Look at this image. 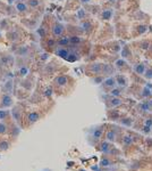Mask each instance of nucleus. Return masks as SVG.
<instances>
[{"instance_id": "35", "label": "nucleus", "mask_w": 152, "mask_h": 171, "mask_svg": "<svg viewBox=\"0 0 152 171\" xmlns=\"http://www.w3.org/2000/svg\"><path fill=\"white\" fill-rule=\"evenodd\" d=\"M11 131H13V137H17L18 134H19V129H18V127H16V126L11 128Z\"/></svg>"}, {"instance_id": "2", "label": "nucleus", "mask_w": 152, "mask_h": 171, "mask_svg": "<svg viewBox=\"0 0 152 171\" xmlns=\"http://www.w3.org/2000/svg\"><path fill=\"white\" fill-rule=\"evenodd\" d=\"M51 33H52L54 38H59L61 35H64V33H65V25L59 23V22H55L52 24V27H51Z\"/></svg>"}, {"instance_id": "33", "label": "nucleus", "mask_w": 152, "mask_h": 171, "mask_svg": "<svg viewBox=\"0 0 152 171\" xmlns=\"http://www.w3.org/2000/svg\"><path fill=\"white\" fill-rule=\"evenodd\" d=\"M147 79H149V80H151L152 79V69L151 67H149V69H145V72H144V74H143Z\"/></svg>"}, {"instance_id": "14", "label": "nucleus", "mask_w": 152, "mask_h": 171, "mask_svg": "<svg viewBox=\"0 0 152 171\" xmlns=\"http://www.w3.org/2000/svg\"><path fill=\"white\" fill-rule=\"evenodd\" d=\"M0 63L5 66H10L11 64H14V58L10 55H2L0 57Z\"/></svg>"}, {"instance_id": "10", "label": "nucleus", "mask_w": 152, "mask_h": 171, "mask_svg": "<svg viewBox=\"0 0 152 171\" xmlns=\"http://www.w3.org/2000/svg\"><path fill=\"white\" fill-rule=\"evenodd\" d=\"M54 83L57 87H65L68 83V77L67 75H58L55 80H54Z\"/></svg>"}, {"instance_id": "26", "label": "nucleus", "mask_w": 152, "mask_h": 171, "mask_svg": "<svg viewBox=\"0 0 152 171\" xmlns=\"http://www.w3.org/2000/svg\"><path fill=\"white\" fill-rule=\"evenodd\" d=\"M40 3H41V1H40V0H28L27 6H28V7H31V8H36V7H39V6H40Z\"/></svg>"}, {"instance_id": "22", "label": "nucleus", "mask_w": 152, "mask_h": 171, "mask_svg": "<svg viewBox=\"0 0 152 171\" xmlns=\"http://www.w3.org/2000/svg\"><path fill=\"white\" fill-rule=\"evenodd\" d=\"M120 124L124 126V127H131L133 124V119L127 116V118H122L120 120Z\"/></svg>"}, {"instance_id": "17", "label": "nucleus", "mask_w": 152, "mask_h": 171, "mask_svg": "<svg viewBox=\"0 0 152 171\" xmlns=\"http://www.w3.org/2000/svg\"><path fill=\"white\" fill-rule=\"evenodd\" d=\"M115 79H116V83L119 88H124L127 85V80L124 75H117Z\"/></svg>"}, {"instance_id": "37", "label": "nucleus", "mask_w": 152, "mask_h": 171, "mask_svg": "<svg viewBox=\"0 0 152 171\" xmlns=\"http://www.w3.org/2000/svg\"><path fill=\"white\" fill-rule=\"evenodd\" d=\"M44 95H46V96H51V95H52V89H51V88H48V89L46 90Z\"/></svg>"}, {"instance_id": "8", "label": "nucleus", "mask_w": 152, "mask_h": 171, "mask_svg": "<svg viewBox=\"0 0 152 171\" xmlns=\"http://www.w3.org/2000/svg\"><path fill=\"white\" fill-rule=\"evenodd\" d=\"M55 54H56L57 56L64 58V59H67L68 56H69V54H71V50H69L67 47H58V46H57V48L55 49Z\"/></svg>"}, {"instance_id": "31", "label": "nucleus", "mask_w": 152, "mask_h": 171, "mask_svg": "<svg viewBox=\"0 0 152 171\" xmlns=\"http://www.w3.org/2000/svg\"><path fill=\"white\" fill-rule=\"evenodd\" d=\"M151 95H152V91L150 89H148V88H144V89H143V91H142V97H143V98H149Z\"/></svg>"}, {"instance_id": "42", "label": "nucleus", "mask_w": 152, "mask_h": 171, "mask_svg": "<svg viewBox=\"0 0 152 171\" xmlns=\"http://www.w3.org/2000/svg\"><path fill=\"white\" fill-rule=\"evenodd\" d=\"M16 1H20V0H16Z\"/></svg>"}, {"instance_id": "15", "label": "nucleus", "mask_w": 152, "mask_h": 171, "mask_svg": "<svg viewBox=\"0 0 152 171\" xmlns=\"http://www.w3.org/2000/svg\"><path fill=\"white\" fill-rule=\"evenodd\" d=\"M27 9H28V6H27V3H25L24 1H17V2H16V10H17L19 14L26 13Z\"/></svg>"}, {"instance_id": "5", "label": "nucleus", "mask_w": 152, "mask_h": 171, "mask_svg": "<svg viewBox=\"0 0 152 171\" xmlns=\"http://www.w3.org/2000/svg\"><path fill=\"white\" fill-rule=\"evenodd\" d=\"M104 138L109 143L117 142L118 140V132H117L116 127H112V129H108L107 131H104Z\"/></svg>"}, {"instance_id": "23", "label": "nucleus", "mask_w": 152, "mask_h": 171, "mask_svg": "<svg viewBox=\"0 0 152 171\" xmlns=\"http://www.w3.org/2000/svg\"><path fill=\"white\" fill-rule=\"evenodd\" d=\"M82 41V39L77 35H72L69 37V42H71V46H75V45H78L79 42Z\"/></svg>"}, {"instance_id": "40", "label": "nucleus", "mask_w": 152, "mask_h": 171, "mask_svg": "<svg viewBox=\"0 0 152 171\" xmlns=\"http://www.w3.org/2000/svg\"><path fill=\"white\" fill-rule=\"evenodd\" d=\"M109 1H111V2H115V1H116V0H109Z\"/></svg>"}, {"instance_id": "12", "label": "nucleus", "mask_w": 152, "mask_h": 171, "mask_svg": "<svg viewBox=\"0 0 152 171\" xmlns=\"http://www.w3.org/2000/svg\"><path fill=\"white\" fill-rule=\"evenodd\" d=\"M114 164V161L111 159V155H107V154H103L101 160H100V166L101 167H110Z\"/></svg>"}, {"instance_id": "29", "label": "nucleus", "mask_w": 152, "mask_h": 171, "mask_svg": "<svg viewBox=\"0 0 152 171\" xmlns=\"http://www.w3.org/2000/svg\"><path fill=\"white\" fill-rule=\"evenodd\" d=\"M8 116H9V112H8V111H6V110H0V121L6 120Z\"/></svg>"}, {"instance_id": "3", "label": "nucleus", "mask_w": 152, "mask_h": 171, "mask_svg": "<svg viewBox=\"0 0 152 171\" xmlns=\"http://www.w3.org/2000/svg\"><path fill=\"white\" fill-rule=\"evenodd\" d=\"M119 142H120V144L125 148H127V147H131V146H133L135 144V137H133L132 134H125V135L122 136Z\"/></svg>"}, {"instance_id": "36", "label": "nucleus", "mask_w": 152, "mask_h": 171, "mask_svg": "<svg viewBox=\"0 0 152 171\" xmlns=\"http://www.w3.org/2000/svg\"><path fill=\"white\" fill-rule=\"evenodd\" d=\"M144 126L152 128V118H148V119L144 121Z\"/></svg>"}, {"instance_id": "38", "label": "nucleus", "mask_w": 152, "mask_h": 171, "mask_svg": "<svg viewBox=\"0 0 152 171\" xmlns=\"http://www.w3.org/2000/svg\"><path fill=\"white\" fill-rule=\"evenodd\" d=\"M49 56H48V54H42V56H41V59L42 61H44V59H47Z\"/></svg>"}, {"instance_id": "30", "label": "nucleus", "mask_w": 152, "mask_h": 171, "mask_svg": "<svg viewBox=\"0 0 152 171\" xmlns=\"http://www.w3.org/2000/svg\"><path fill=\"white\" fill-rule=\"evenodd\" d=\"M27 73H28V67H27L26 65L20 66V69H19V74H20L22 77H25Z\"/></svg>"}, {"instance_id": "34", "label": "nucleus", "mask_w": 152, "mask_h": 171, "mask_svg": "<svg viewBox=\"0 0 152 171\" xmlns=\"http://www.w3.org/2000/svg\"><path fill=\"white\" fill-rule=\"evenodd\" d=\"M116 66L120 69V67L126 66V63H125V61H124V59H118V61H116Z\"/></svg>"}, {"instance_id": "19", "label": "nucleus", "mask_w": 152, "mask_h": 171, "mask_svg": "<svg viewBox=\"0 0 152 171\" xmlns=\"http://www.w3.org/2000/svg\"><path fill=\"white\" fill-rule=\"evenodd\" d=\"M109 94H110V96H112V97H120V96L123 95V90H122V88H119V87H118V88L115 87V88L110 89Z\"/></svg>"}, {"instance_id": "16", "label": "nucleus", "mask_w": 152, "mask_h": 171, "mask_svg": "<svg viewBox=\"0 0 152 171\" xmlns=\"http://www.w3.org/2000/svg\"><path fill=\"white\" fill-rule=\"evenodd\" d=\"M18 56L20 57H25L30 54V46H22L17 49V53H16Z\"/></svg>"}, {"instance_id": "27", "label": "nucleus", "mask_w": 152, "mask_h": 171, "mask_svg": "<svg viewBox=\"0 0 152 171\" xmlns=\"http://www.w3.org/2000/svg\"><path fill=\"white\" fill-rule=\"evenodd\" d=\"M10 144L7 140H1L0 142V151H7L9 148Z\"/></svg>"}, {"instance_id": "21", "label": "nucleus", "mask_w": 152, "mask_h": 171, "mask_svg": "<svg viewBox=\"0 0 152 171\" xmlns=\"http://www.w3.org/2000/svg\"><path fill=\"white\" fill-rule=\"evenodd\" d=\"M139 108L141 110V112L147 113V112H149V111L151 110V105H150V103H149V102H144V103H141V104H140Z\"/></svg>"}, {"instance_id": "11", "label": "nucleus", "mask_w": 152, "mask_h": 171, "mask_svg": "<svg viewBox=\"0 0 152 171\" xmlns=\"http://www.w3.org/2000/svg\"><path fill=\"white\" fill-rule=\"evenodd\" d=\"M56 45H57L58 47H67V46H71L69 37H67V35H61V37H59V38L56 40Z\"/></svg>"}, {"instance_id": "1", "label": "nucleus", "mask_w": 152, "mask_h": 171, "mask_svg": "<svg viewBox=\"0 0 152 171\" xmlns=\"http://www.w3.org/2000/svg\"><path fill=\"white\" fill-rule=\"evenodd\" d=\"M104 136V126H96L91 130L90 138L94 142V144H99Z\"/></svg>"}, {"instance_id": "24", "label": "nucleus", "mask_w": 152, "mask_h": 171, "mask_svg": "<svg viewBox=\"0 0 152 171\" xmlns=\"http://www.w3.org/2000/svg\"><path fill=\"white\" fill-rule=\"evenodd\" d=\"M11 115H13V118H14L16 121H19V120H20V112H19V110H18L17 107H15V108L13 110Z\"/></svg>"}, {"instance_id": "7", "label": "nucleus", "mask_w": 152, "mask_h": 171, "mask_svg": "<svg viewBox=\"0 0 152 171\" xmlns=\"http://www.w3.org/2000/svg\"><path fill=\"white\" fill-rule=\"evenodd\" d=\"M102 69H103V64H101V63H92L89 65V71L91 73H93L94 75L102 74Z\"/></svg>"}, {"instance_id": "39", "label": "nucleus", "mask_w": 152, "mask_h": 171, "mask_svg": "<svg viewBox=\"0 0 152 171\" xmlns=\"http://www.w3.org/2000/svg\"><path fill=\"white\" fill-rule=\"evenodd\" d=\"M82 3H89V2H91V0H79Z\"/></svg>"}, {"instance_id": "9", "label": "nucleus", "mask_w": 152, "mask_h": 171, "mask_svg": "<svg viewBox=\"0 0 152 171\" xmlns=\"http://www.w3.org/2000/svg\"><path fill=\"white\" fill-rule=\"evenodd\" d=\"M102 87H104L106 89H112L115 87H117L116 83V79L115 77H109V78H106L102 82Z\"/></svg>"}, {"instance_id": "41", "label": "nucleus", "mask_w": 152, "mask_h": 171, "mask_svg": "<svg viewBox=\"0 0 152 171\" xmlns=\"http://www.w3.org/2000/svg\"><path fill=\"white\" fill-rule=\"evenodd\" d=\"M0 38H1V33H0Z\"/></svg>"}, {"instance_id": "4", "label": "nucleus", "mask_w": 152, "mask_h": 171, "mask_svg": "<svg viewBox=\"0 0 152 171\" xmlns=\"http://www.w3.org/2000/svg\"><path fill=\"white\" fill-rule=\"evenodd\" d=\"M123 104V99L120 97H110L109 99L106 100V106L108 110H114L118 106H120Z\"/></svg>"}, {"instance_id": "20", "label": "nucleus", "mask_w": 152, "mask_h": 171, "mask_svg": "<svg viewBox=\"0 0 152 171\" xmlns=\"http://www.w3.org/2000/svg\"><path fill=\"white\" fill-rule=\"evenodd\" d=\"M112 10L111 9H103V11H102V14H101V17L103 18V19H106V21H108V19H110L111 17H112Z\"/></svg>"}, {"instance_id": "18", "label": "nucleus", "mask_w": 152, "mask_h": 171, "mask_svg": "<svg viewBox=\"0 0 152 171\" xmlns=\"http://www.w3.org/2000/svg\"><path fill=\"white\" fill-rule=\"evenodd\" d=\"M145 69H147V67H145V65H144L143 63H139V64H135V65H134V71H135V73L141 74V75L144 74Z\"/></svg>"}, {"instance_id": "28", "label": "nucleus", "mask_w": 152, "mask_h": 171, "mask_svg": "<svg viewBox=\"0 0 152 171\" xmlns=\"http://www.w3.org/2000/svg\"><path fill=\"white\" fill-rule=\"evenodd\" d=\"M103 80H104V78L100 74V75H95V77L93 78V80H92V81H93V83H94V85H100L101 82H103Z\"/></svg>"}, {"instance_id": "25", "label": "nucleus", "mask_w": 152, "mask_h": 171, "mask_svg": "<svg viewBox=\"0 0 152 171\" xmlns=\"http://www.w3.org/2000/svg\"><path fill=\"white\" fill-rule=\"evenodd\" d=\"M81 26H82V29H83L84 31H90L91 27H92V24H91V22H89V21H84V22H82Z\"/></svg>"}, {"instance_id": "6", "label": "nucleus", "mask_w": 152, "mask_h": 171, "mask_svg": "<svg viewBox=\"0 0 152 171\" xmlns=\"http://www.w3.org/2000/svg\"><path fill=\"white\" fill-rule=\"evenodd\" d=\"M13 104H14V100H13V97H11L9 94L2 95V97H1V99H0V107H2V108H8V107H10Z\"/></svg>"}, {"instance_id": "13", "label": "nucleus", "mask_w": 152, "mask_h": 171, "mask_svg": "<svg viewBox=\"0 0 152 171\" xmlns=\"http://www.w3.org/2000/svg\"><path fill=\"white\" fill-rule=\"evenodd\" d=\"M39 120H40V114H39L38 112L33 111V112H30V113L27 114V121H28L30 124H33V123L38 122Z\"/></svg>"}, {"instance_id": "32", "label": "nucleus", "mask_w": 152, "mask_h": 171, "mask_svg": "<svg viewBox=\"0 0 152 171\" xmlns=\"http://www.w3.org/2000/svg\"><path fill=\"white\" fill-rule=\"evenodd\" d=\"M7 132H8V127L5 123L0 122V135H5Z\"/></svg>"}]
</instances>
